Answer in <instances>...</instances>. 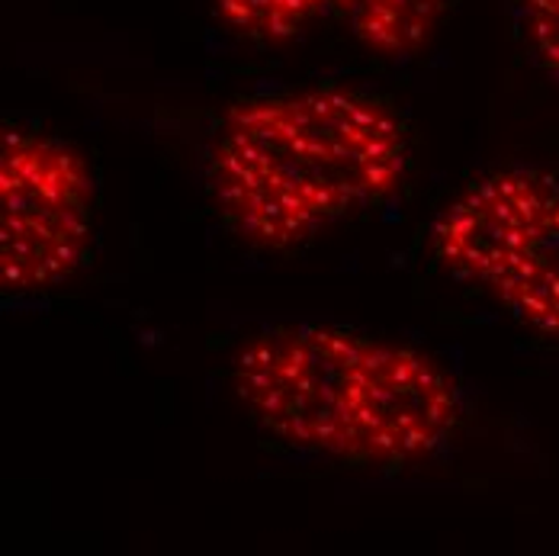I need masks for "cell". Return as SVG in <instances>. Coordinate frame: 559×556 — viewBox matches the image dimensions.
<instances>
[{
  "label": "cell",
  "mask_w": 559,
  "mask_h": 556,
  "mask_svg": "<svg viewBox=\"0 0 559 556\" xmlns=\"http://www.w3.org/2000/svg\"><path fill=\"white\" fill-rule=\"evenodd\" d=\"M235 390L280 441L364 466H399L425 415L418 347L335 326L254 334L235 357Z\"/></svg>",
  "instance_id": "cell-2"
},
{
  "label": "cell",
  "mask_w": 559,
  "mask_h": 556,
  "mask_svg": "<svg viewBox=\"0 0 559 556\" xmlns=\"http://www.w3.org/2000/svg\"><path fill=\"white\" fill-rule=\"evenodd\" d=\"M431 241L453 277L559 341V177L534 167L483 174L441 210Z\"/></svg>",
  "instance_id": "cell-3"
},
{
  "label": "cell",
  "mask_w": 559,
  "mask_h": 556,
  "mask_svg": "<svg viewBox=\"0 0 559 556\" xmlns=\"http://www.w3.org/2000/svg\"><path fill=\"white\" fill-rule=\"evenodd\" d=\"M408 170L402 119L380 97L309 87L223 116L210 180L223 216L261 248H293L386 200Z\"/></svg>",
  "instance_id": "cell-1"
},
{
  "label": "cell",
  "mask_w": 559,
  "mask_h": 556,
  "mask_svg": "<svg viewBox=\"0 0 559 556\" xmlns=\"http://www.w3.org/2000/svg\"><path fill=\"white\" fill-rule=\"evenodd\" d=\"M518 7L534 56L559 84V0H518Z\"/></svg>",
  "instance_id": "cell-7"
},
{
  "label": "cell",
  "mask_w": 559,
  "mask_h": 556,
  "mask_svg": "<svg viewBox=\"0 0 559 556\" xmlns=\"http://www.w3.org/2000/svg\"><path fill=\"white\" fill-rule=\"evenodd\" d=\"M448 7L450 0H337L335 10L367 52L408 58L428 46Z\"/></svg>",
  "instance_id": "cell-5"
},
{
  "label": "cell",
  "mask_w": 559,
  "mask_h": 556,
  "mask_svg": "<svg viewBox=\"0 0 559 556\" xmlns=\"http://www.w3.org/2000/svg\"><path fill=\"white\" fill-rule=\"evenodd\" d=\"M335 7L337 0H213L225 26L254 43H286Z\"/></svg>",
  "instance_id": "cell-6"
},
{
  "label": "cell",
  "mask_w": 559,
  "mask_h": 556,
  "mask_svg": "<svg viewBox=\"0 0 559 556\" xmlns=\"http://www.w3.org/2000/svg\"><path fill=\"white\" fill-rule=\"evenodd\" d=\"M94 238V170L64 139L3 126L0 283L26 296L71 280Z\"/></svg>",
  "instance_id": "cell-4"
}]
</instances>
